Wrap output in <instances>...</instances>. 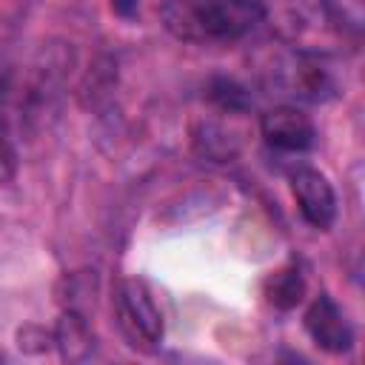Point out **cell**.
Segmentation results:
<instances>
[{"label":"cell","mask_w":365,"mask_h":365,"mask_svg":"<svg viewBox=\"0 0 365 365\" xmlns=\"http://www.w3.org/2000/svg\"><path fill=\"white\" fill-rule=\"evenodd\" d=\"M259 0H160V20L168 34L185 43L240 40L265 20Z\"/></svg>","instance_id":"1"},{"label":"cell","mask_w":365,"mask_h":365,"mask_svg":"<svg viewBox=\"0 0 365 365\" xmlns=\"http://www.w3.org/2000/svg\"><path fill=\"white\" fill-rule=\"evenodd\" d=\"M114 305L120 328L134 348L154 351L163 342V314L143 279H123L117 285Z\"/></svg>","instance_id":"2"},{"label":"cell","mask_w":365,"mask_h":365,"mask_svg":"<svg viewBox=\"0 0 365 365\" xmlns=\"http://www.w3.org/2000/svg\"><path fill=\"white\" fill-rule=\"evenodd\" d=\"M291 194L299 205V214L308 225L325 231L336 220V194L328 177L311 165H299L291 171Z\"/></svg>","instance_id":"3"},{"label":"cell","mask_w":365,"mask_h":365,"mask_svg":"<svg viewBox=\"0 0 365 365\" xmlns=\"http://www.w3.org/2000/svg\"><path fill=\"white\" fill-rule=\"evenodd\" d=\"M259 131L271 148L288 151V154L308 151L317 143L314 120L305 111H299L297 106H277V108L265 111L259 120Z\"/></svg>","instance_id":"4"},{"label":"cell","mask_w":365,"mask_h":365,"mask_svg":"<svg viewBox=\"0 0 365 365\" xmlns=\"http://www.w3.org/2000/svg\"><path fill=\"white\" fill-rule=\"evenodd\" d=\"M305 331L308 336L328 354H345L354 345V328L345 319L342 308L328 297L319 294L305 311Z\"/></svg>","instance_id":"5"},{"label":"cell","mask_w":365,"mask_h":365,"mask_svg":"<svg viewBox=\"0 0 365 365\" xmlns=\"http://www.w3.org/2000/svg\"><path fill=\"white\" fill-rule=\"evenodd\" d=\"M262 291L268 297V302L279 311H291L302 302L305 297V277L297 265H282L277 271H271L262 282Z\"/></svg>","instance_id":"6"},{"label":"cell","mask_w":365,"mask_h":365,"mask_svg":"<svg viewBox=\"0 0 365 365\" xmlns=\"http://www.w3.org/2000/svg\"><path fill=\"white\" fill-rule=\"evenodd\" d=\"M54 345L60 348V356L74 362V359H86L94 348V336L86 325V319L77 311H68L60 317L57 328H54Z\"/></svg>","instance_id":"7"},{"label":"cell","mask_w":365,"mask_h":365,"mask_svg":"<svg viewBox=\"0 0 365 365\" xmlns=\"http://www.w3.org/2000/svg\"><path fill=\"white\" fill-rule=\"evenodd\" d=\"M194 145H197L205 157H211V160H217V163H225L228 157L237 154L234 137H231L222 125H214V123H205V125H200V128L194 131Z\"/></svg>","instance_id":"8"},{"label":"cell","mask_w":365,"mask_h":365,"mask_svg":"<svg viewBox=\"0 0 365 365\" xmlns=\"http://www.w3.org/2000/svg\"><path fill=\"white\" fill-rule=\"evenodd\" d=\"M205 94H208V100H211L217 108L231 111V114H234V111H245V108L251 106V97H248L245 86H240V83L231 80V77H214V80L208 83Z\"/></svg>","instance_id":"9"},{"label":"cell","mask_w":365,"mask_h":365,"mask_svg":"<svg viewBox=\"0 0 365 365\" xmlns=\"http://www.w3.org/2000/svg\"><path fill=\"white\" fill-rule=\"evenodd\" d=\"M17 174V151L9 140L0 137V182H11Z\"/></svg>","instance_id":"10"},{"label":"cell","mask_w":365,"mask_h":365,"mask_svg":"<svg viewBox=\"0 0 365 365\" xmlns=\"http://www.w3.org/2000/svg\"><path fill=\"white\" fill-rule=\"evenodd\" d=\"M111 9H114V14H117V17L131 20V17H137L140 0H111Z\"/></svg>","instance_id":"11"}]
</instances>
